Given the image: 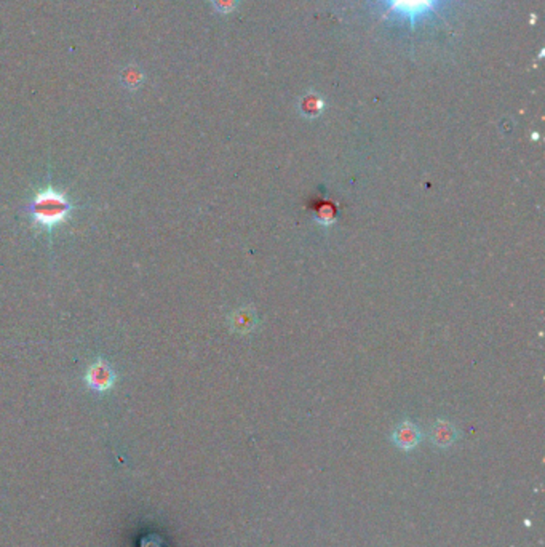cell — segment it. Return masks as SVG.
Listing matches in <instances>:
<instances>
[{
    "mask_svg": "<svg viewBox=\"0 0 545 547\" xmlns=\"http://www.w3.org/2000/svg\"><path fill=\"white\" fill-rule=\"evenodd\" d=\"M72 210L74 207H72L71 199L53 184H48L37 190L28 205V214L33 224L39 231L48 234L57 231L59 226L69 221Z\"/></svg>",
    "mask_w": 545,
    "mask_h": 547,
    "instance_id": "obj_1",
    "label": "cell"
},
{
    "mask_svg": "<svg viewBox=\"0 0 545 547\" xmlns=\"http://www.w3.org/2000/svg\"><path fill=\"white\" fill-rule=\"evenodd\" d=\"M384 5L385 16H397L409 24H416L430 13H437L445 0H379Z\"/></svg>",
    "mask_w": 545,
    "mask_h": 547,
    "instance_id": "obj_2",
    "label": "cell"
},
{
    "mask_svg": "<svg viewBox=\"0 0 545 547\" xmlns=\"http://www.w3.org/2000/svg\"><path fill=\"white\" fill-rule=\"evenodd\" d=\"M83 379L88 389L104 394V392L112 389L115 381H117V374H115L111 364H107L104 359H96L88 365Z\"/></svg>",
    "mask_w": 545,
    "mask_h": 547,
    "instance_id": "obj_3",
    "label": "cell"
},
{
    "mask_svg": "<svg viewBox=\"0 0 545 547\" xmlns=\"http://www.w3.org/2000/svg\"><path fill=\"white\" fill-rule=\"evenodd\" d=\"M422 434L419 427L413 424L411 421H403L395 427L394 434H392V440L394 444L402 448V450H413V448L421 442Z\"/></svg>",
    "mask_w": 545,
    "mask_h": 547,
    "instance_id": "obj_4",
    "label": "cell"
},
{
    "mask_svg": "<svg viewBox=\"0 0 545 547\" xmlns=\"http://www.w3.org/2000/svg\"><path fill=\"white\" fill-rule=\"evenodd\" d=\"M229 323L235 333L247 335L258 325V317H256V312L251 307H242V309L232 312Z\"/></svg>",
    "mask_w": 545,
    "mask_h": 547,
    "instance_id": "obj_5",
    "label": "cell"
},
{
    "mask_svg": "<svg viewBox=\"0 0 545 547\" xmlns=\"http://www.w3.org/2000/svg\"><path fill=\"white\" fill-rule=\"evenodd\" d=\"M432 442L440 448H446L452 445L457 439V429L455 424H451L450 421H443L440 420L433 424L432 432H430Z\"/></svg>",
    "mask_w": 545,
    "mask_h": 547,
    "instance_id": "obj_6",
    "label": "cell"
},
{
    "mask_svg": "<svg viewBox=\"0 0 545 547\" xmlns=\"http://www.w3.org/2000/svg\"><path fill=\"white\" fill-rule=\"evenodd\" d=\"M324 110V100L315 93V91H307L301 100H299V113L305 119H317Z\"/></svg>",
    "mask_w": 545,
    "mask_h": 547,
    "instance_id": "obj_7",
    "label": "cell"
},
{
    "mask_svg": "<svg viewBox=\"0 0 545 547\" xmlns=\"http://www.w3.org/2000/svg\"><path fill=\"white\" fill-rule=\"evenodd\" d=\"M119 81L128 91H136L143 87V84L146 82V74L138 64L131 63L127 64L124 69L120 71Z\"/></svg>",
    "mask_w": 545,
    "mask_h": 547,
    "instance_id": "obj_8",
    "label": "cell"
},
{
    "mask_svg": "<svg viewBox=\"0 0 545 547\" xmlns=\"http://www.w3.org/2000/svg\"><path fill=\"white\" fill-rule=\"evenodd\" d=\"M315 219L318 221V224H323V226L333 224L334 221H336V210H334V207H333V205H329V204L322 205V207L317 210Z\"/></svg>",
    "mask_w": 545,
    "mask_h": 547,
    "instance_id": "obj_9",
    "label": "cell"
},
{
    "mask_svg": "<svg viewBox=\"0 0 545 547\" xmlns=\"http://www.w3.org/2000/svg\"><path fill=\"white\" fill-rule=\"evenodd\" d=\"M238 2H240V0H211V5L218 13L229 15L232 11H235Z\"/></svg>",
    "mask_w": 545,
    "mask_h": 547,
    "instance_id": "obj_10",
    "label": "cell"
}]
</instances>
